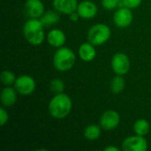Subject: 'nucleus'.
I'll use <instances>...</instances> for the list:
<instances>
[{
    "instance_id": "3",
    "label": "nucleus",
    "mask_w": 151,
    "mask_h": 151,
    "mask_svg": "<svg viewBox=\"0 0 151 151\" xmlns=\"http://www.w3.org/2000/svg\"><path fill=\"white\" fill-rule=\"evenodd\" d=\"M76 62V56L73 50L67 47L58 48L53 56L54 68L59 72H67L71 70Z\"/></svg>"
},
{
    "instance_id": "4",
    "label": "nucleus",
    "mask_w": 151,
    "mask_h": 151,
    "mask_svg": "<svg viewBox=\"0 0 151 151\" xmlns=\"http://www.w3.org/2000/svg\"><path fill=\"white\" fill-rule=\"evenodd\" d=\"M111 36V30L106 24L98 23L92 26L88 32V40L95 46L106 43Z\"/></svg>"
},
{
    "instance_id": "13",
    "label": "nucleus",
    "mask_w": 151,
    "mask_h": 151,
    "mask_svg": "<svg viewBox=\"0 0 151 151\" xmlns=\"http://www.w3.org/2000/svg\"><path fill=\"white\" fill-rule=\"evenodd\" d=\"M47 42L49 44L54 48H60L63 47L66 42V36L64 31L58 28L51 29L47 35Z\"/></svg>"
},
{
    "instance_id": "15",
    "label": "nucleus",
    "mask_w": 151,
    "mask_h": 151,
    "mask_svg": "<svg viewBox=\"0 0 151 151\" xmlns=\"http://www.w3.org/2000/svg\"><path fill=\"white\" fill-rule=\"evenodd\" d=\"M17 91L15 88L6 86L4 88L0 94L1 103L4 107H12L15 104L17 101Z\"/></svg>"
},
{
    "instance_id": "16",
    "label": "nucleus",
    "mask_w": 151,
    "mask_h": 151,
    "mask_svg": "<svg viewBox=\"0 0 151 151\" xmlns=\"http://www.w3.org/2000/svg\"><path fill=\"white\" fill-rule=\"evenodd\" d=\"M58 12H54V11H48L46 12L43 13V15L40 18L41 22L42 23V25L44 26V27H51L55 24H57L59 19H60V16L58 13Z\"/></svg>"
},
{
    "instance_id": "1",
    "label": "nucleus",
    "mask_w": 151,
    "mask_h": 151,
    "mask_svg": "<svg viewBox=\"0 0 151 151\" xmlns=\"http://www.w3.org/2000/svg\"><path fill=\"white\" fill-rule=\"evenodd\" d=\"M48 109L49 113L52 118L56 119H63L70 114L73 109L72 99L64 92L57 94L50 101Z\"/></svg>"
},
{
    "instance_id": "6",
    "label": "nucleus",
    "mask_w": 151,
    "mask_h": 151,
    "mask_svg": "<svg viewBox=\"0 0 151 151\" xmlns=\"http://www.w3.org/2000/svg\"><path fill=\"white\" fill-rule=\"evenodd\" d=\"M36 88L35 81L33 77L29 75H20L19 76L14 83V88L21 96H30L32 95Z\"/></svg>"
},
{
    "instance_id": "25",
    "label": "nucleus",
    "mask_w": 151,
    "mask_h": 151,
    "mask_svg": "<svg viewBox=\"0 0 151 151\" xmlns=\"http://www.w3.org/2000/svg\"><path fill=\"white\" fill-rule=\"evenodd\" d=\"M80 18H81V17H80L79 13L77 12V11H75V12H72V13L69 15V19H70L71 21H73V22L78 21Z\"/></svg>"
},
{
    "instance_id": "26",
    "label": "nucleus",
    "mask_w": 151,
    "mask_h": 151,
    "mask_svg": "<svg viewBox=\"0 0 151 151\" xmlns=\"http://www.w3.org/2000/svg\"><path fill=\"white\" fill-rule=\"evenodd\" d=\"M104 151H119V149L115 146H108L104 149Z\"/></svg>"
},
{
    "instance_id": "23",
    "label": "nucleus",
    "mask_w": 151,
    "mask_h": 151,
    "mask_svg": "<svg viewBox=\"0 0 151 151\" xmlns=\"http://www.w3.org/2000/svg\"><path fill=\"white\" fill-rule=\"evenodd\" d=\"M142 0H121L120 6H125L129 9H135L142 4Z\"/></svg>"
},
{
    "instance_id": "21",
    "label": "nucleus",
    "mask_w": 151,
    "mask_h": 151,
    "mask_svg": "<svg viewBox=\"0 0 151 151\" xmlns=\"http://www.w3.org/2000/svg\"><path fill=\"white\" fill-rule=\"evenodd\" d=\"M50 88L51 92L54 93L55 95L63 93L65 90V83L61 79L58 78L53 79L50 83Z\"/></svg>"
},
{
    "instance_id": "12",
    "label": "nucleus",
    "mask_w": 151,
    "mask_h": 151,
    "mask_svg": "<svg viewBox=\"0 0 151 151\" xmlns=\"http://www.w3.org/2000/svg\"><path fill=\"white\" fill-rule=\"evenodd\" d=\"M52 4L57 12L70 15L72 12L77 11L79 4L77 0H53Z\"/></svg>"
},
{
    "instance_id": "24",
    "label": "nucleus",
    "mask_w": 151,
    "mask_h": 151,
    "mask_svg": "<svg viewBox=\"0 0 151 151\" xmlns=\"http://www.w3.org/2000/svg\"><path fill=\"white\" fill-rule=\"evenodd\" d=\"M9 119V114L4 108L0 109V126L4 127Z\"/></svg>"
},
{
    "instance_id": "14",
    "label": "nucleus",
    "mask_w": 151,
    "mask_h": 151,
    "mask_svg": "<svg viewBox=\"0 0 151 151\" xmlns=\"http://www.w3.org/2000/svg\"><path fill=\"white\" fill-rule=\"evenodd\" d=\"M96 46L93 45L91 42H83L80 45L78 54L80 58L84 62H91L96 57Z\"/></svg>"
},
{
    "instance_id": "8",
    "label": "nucleus",
    "mask_w": 151,
    "mask_h": 151,
    "mask_svg": "<svg viewBox=\"0 0 151 151\" xmlns=\"http://www.w3.org/2000/svg\"><path fill=\"white\" fill-rule=\"evenodd\" d=\"M148 147V142L144 136L137 134L126 138L122 142V150L124 151H146Z\"/></svg>"
},
{
    "instance_id": "22",
    "label": "nucleus",
    "mask_w": 151,
    "mask_h": 151,
    "mask_svg": "<svg viewBox=\"0 0 151 151\" xmlns=\"http://www.w3.org/2000/svg\"><path fill=\"white\" fill-rule=\"evenodd\" d=\"M121 0H102L103 7L107 11H111L120 6Z\"/></svg>"
},
{
    "instance_id": "9",
    "label": "nucleus",
    "mask_w": 151,
    "mask_h": 151,
    "mask_svg": "<svg viewBox=\"0 0 151 151\" xmlns=\"http://www.w3.org/2000/svg\"><path fill=\"white\" fill-rule=\"evenodd\" d=\"M134 20V14L132 9L125 6H119V8L114 12L113 22L120 28L128 27Z\"/></svg>"
},
{
    "instance_id": "7",
    "label": "nucleus",
    "mask_w": 151,
    "mask_h": 151,
    "mask_svg": "<svg viewBox=\"0 0 151 151\" xmlns=\"http://www.w3.org/2000/svg\"><path fill=\"white\" fill-rule=\"evenodd\" d=\"M100 126L106 131H112L116 129L120 123V115L114 110L105 111L100 117Z\"/></svg>"
},
{
    "instance_id": "10",
    "label": "nucleus",
    "mask_w": 151,
    "mask_h": 151,
    "mask_svg": "<svg viewBox=\"0 0 151 151\" xmlns=\"http://www.w3.org/2000/svg\"><path fill=\"white\" fill-rule=\"evenodd\" d=\"M98 9L96 4L90 0H84L79 3L77 7V12L79 13L81 19H91L95 18L97 14Z\"/></svg>"
},
{
    "instance_id": "18",
    "label": "nucleus",
    "mask_w": 151,
    "mask_h": 151,
    "mask_svg": "<svg viewBox=\"0 0 151 151\" xmlns=\"http://www.w3.org/2000/svg\"><path fill=\"white\" fill-rule=\"evenodd\" d=\"M84 137L88 141H96L100 138L102 130L101 127L97 125L91 124L88 125L85 129H84Z\"/></svg>"
},
{
    "instance_id": "19",
    "label": "nucleus",
    "mask_w": 151,
    "mask_h": 151,
    "mask_svg": "<svg viewBox=\"0 0 151 151\" xmlns=\"http://www.w3.org/2000/svg\"><path fill=\"white\" fill-rule=\"evenodd\" d=\"M126 87V81L123 78V75H116L112 78L111 81V90L114 94L121 93Z\"/></svg>"
},
{
    "instance_id": "5",
    "label": "nucleus",
    "mask_w": 151,
    "mask_h": 151,
    "mask_svg": "<svg viewBox=\"0 0 151 151\" xmlns=\"http://www.w3.org/2000/svg\"><path fill=\"white\" fill-rule=\"evenodd\" d=\"M111 66L112 71L116 74L125 75L130 70V66H131L130 59L127 54L123 52H118L113 55L111 61Z\"/></svg>"
},
{
    "instance_id": "20",
    "label": "nucleus",
    "mask_w": 151,
    "mask_h": 151,
    "mask_svg": "<svg viewBox=\"0 0 151 151\" xmlns=\"http://www.w3.org/2000/svg\"><path fill=\"white\" fill-rule=\"evenodd\" d=\"M16 79L17 78H16L14 73L12 71H9V70H4L0 74L1 82L5 86H11V85L14 84Z\"/></svg>"
},
{
    "instance_id": "17",
    "label": "nucleus",
    "mask_w": 151,
    "mask_h": 151,
    "mask_svg": "<svg viewBox=\"0 0 151 151\" xmlns=\"http://www.w3.org/2000/svg\"><path fill=\"white\" fill-rule=\"evenodd\" d=\"M133 129H134V132L135 133V134L141 135V136H146L150 133V125L147 119H139L134 122V124L133 126Z\"/></svg>"
},
{
    "instance_id": "11",
    "label": "nucleus",
    "mask_w": 151,
    "mask_h": 151,
    "mask_svg": "<svg viewBox=\"0 0 151 151\" xmlns=\"http://www.w3.org/2000/svg\"><path fill=\"white\" fill-rule=\"evenodd\" d=\"M25 12L32 19H40L44 12V4L41 0H27L25 3Z\"/></svg>"
},
{
    "instance_id": "2",
    "label": "nucleus",
    "mask_w": 151,
    "mask_h": 151,
    "mask_svg": "<svg viewBox=\"0 0 151 151\" xmlns=\"http://www.w3.org/2000/svg\"><path fill=\"white\" fill-rule=\"evenodd\" d=\"M23 35L25 39L34 46L41 45L44 39V26L41 22L40 19L30 18L27 20L23 26Z\"/></svg>"
}]
</instances>
